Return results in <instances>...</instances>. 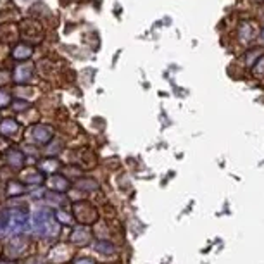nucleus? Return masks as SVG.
I'll list each match as a JSON object with an SVG mask.
<instances>
[{
    "mask_svg": "<svg viewBox=\"0 0 264 264\" xmlns=\"http://www.w3.org/2000/svg\"><path fill=\"white\" fill-rule=\"evenodd\" d=\"M42 181H43V175H42V173H38V171H35V173H31V175L25 176V183L26 185H40Z\"/></svg>",
    "mask_w": 264,
    "mask_h": 264,
    "instance_id": "nucleus-12",
    "label": "nucleus"
},
{
    "mask_svg": "<svg viewBox=\"0 0 264 264\" xmlns=\"http://www.w3.org/2000/svg\"><path fill=\"white\" fill-rule=\"evenodd\" d=\"M74 264H95L92 261V259H86V257H81V259H76Z\"/></svg>",
    "mask_w": 264,
    "mask_h": 264,
    "instance_id": "nucleus-18",
    "label": "nucleus"
},
{
    "mask_svg": "<svg viewBox=\"0 0 264 264\" xmlns=\"http://www.w3.org/2000/svg\"><path fill=\"white\" fill-rule=\"evenodd\" d=\"M78 187L85 188V190H93V188H97V183L93 180H81L78 181Z\"/></svg>",
    "mask_w": 264,
    "mask_h": 264,
    "instance_id": "nucleus-15",
    "label": "nucleus"
},
{
    "mask_svg": "<svg viewBox=\"0 0 264 264\" xmlns=\"http://www.w3.org/2000/svg\"><path fill=\"white\" fill-rule=\"evenodd\" d=\"M262 38H264V31H262Z\"/></svg>",
    "mask_w": 264,
    "mask_h": 264,
    "instance_id": "nucleus-20",
    "label": "nucleus"
},
{
    "mask_svg": "<svg viewBox=\"0 0 264 264\" xmlns=\"http://www.w3.org/2000/svg\"><path fill=\"white\" fill-rule=\"evenodd\" d=\"M56 216H57V219H61L62 223H71V218H69L68 214H62V212H57Z\"/></svg>",
    "mask_w": 264,
    "mask_h": 264,
    "instance_id": "nucleus-17",
    "label": "nucleus"
},
{
    "mask_svg": "<svg viewBox=\"0 0 264 264\" xmlns=\"http://www.w3.org/2000/svg\"><path fill=\"white\" fill-rule=\"evenodd\" d=\"M52 135H54V131L49 128V126H37V128L33 129V139L37 142H40V144H47V142H50Z\"/></svg>",
    "mask_w": 264,
    "mask_h": 264,
    "instance_id": "nucleus-5",
    "label": "nucleus"
},
{
    "mask_svg": "<svg viewBox=\"0 0 264 264\" xmlns=\"http://www.w3.org/2000/svg\"><path fill=\"white\" fill-rule=\"evenodd\" d=\"M35 231L37 235H40L42 238H54L59 235L61 224L57 221V216L52 214V211L49 209H38L35 212Z\"/></svg>",
    "mask_w": 264,
    "mask_h": 264,
    "instance_id": "nucleus-2",
    "label": "nucleus"
},
{
    "mask_svg": "<svg viewBox=\"0 0 264 264\" xmlns=\"http://www.w3.org/2000/svg\"><path fill=\"white\" fill-rule=\"evenodd\" d=\"M90 240V230L85 226H78L73 230V233H71V242L73 243H80V245H85V243H88Z\"/></svg>",
    "mask_w": 264,
    "mask_h": 264,
    "instance_id": "nucleus-4",
    "label": "nucleus"
},
{
    "mask_svg": "<svg viewBox=\"0 0 264 264\" xmlns=\"http://www.w3.org/2000/svg\"><path fill=\"white\" fill-rule=\"evenodd\" d=\"M7 102H9V95L6 92H0V107L7 105Z\"/></svg>",
    "mask_w": 264,
    "mask_h": 264,
    "instance_id": "nucleus-16",
    "label": "nucleus"
},
{
    "mask_svg": "<svg viewBox=\"0 0 264 264\" xmlns=\"http://www.w3.org/2000/svg\"><path fill=\"white\" fill-rule=\"evenodd\" d=\"M95 250H98L100 254H112L114 252V245L111 242H107V240H98V242H95Z\"/></svg>",
    "mask_w": 264,
    "mask_h": 264,
    "instance_id": "nucleus-9",
    "label": "nucleus"
},
{
    "mask_svg": "<svg viewBox=\"0 0 264 264\" xmlns=\"http://www.w3.org/2000/svg\"><path fill=\"white\" fill-rule=\"evenodd\" d=\"M23 250H25V240H23V238H16V240H13V242L9 243V247H7V252H9V255L13 254L14 257L21 255Z\"/></svg>",
    "mask_w": 264,
    "mask_h": 264,
    "instance_id": "nucleus-7",
    "label": "nucleus"
},
{
    "mask_svg": "<svg viewBox=\"0 0 264 264\" xmlns=\"http://www.w3.org/2000/svg\"><path fill=\"white\" fill-rule=\"evenodd\" d=\"M59 168V163L56 159H47V161H42L40 163V169L42 171H54V169Z\"/></svg>",
    "mask_w": 264,
    "mask_h": 264,
    "instance_id": "nucleus-14",
    "label": "nucleus"
},
{
    "mask_svg": "<svg viewBox=\"0 0 264 264\" xmlns=\"http://www.w3.org/2000/svg\"><path fill=\"white\" fill-rule=\"evenodd\" d=\"M50 188L61 194V192H66L69 188V181L66 180L64 176L56 175V176H52V178H50Z\"/></svg>",
    "mask_w": 264,
    "mask_h": 264,
    "instance_id": "nucleus-6",
    "label": "nucleus"
},
{
    "mask_svg": "<svg viewBox=\"0 0 264 264\" xmlns=\"http://www.w3.org/2000/svg\"><path fill=\"white\" fill-rule=\"evenodd\" d=\"M30 230V216L26 209L11 207L0 211V238L11 235H21Z\"/></svg>",
    "mask_w": 264,
    "mask_h": 264,
    "instance_id": "nucleus-1",
    "label": "nucleus"
},
{
    "mask_svg": "<svg viewBox=\"0 0 264 264\" xmlns=\"http://www.w3.org/2000/svg\"><path fill=\"white\" fill-rule=\"evenodd\" d=\"M9 163H11V166H14V168H21L23 164H25V156H23L19 151H11L9 152Z\"/></svg>",
    "mask_w": 264,
    "mask_h": 264,
    "instance_id": "nucleus-8",
    "label": "nucleus"
},
{
    "mask_svg": "<svg viewBox=\"0 0 264 264\" xmlns=\"http://www.w3.org/2000/svg\"><path fill=\"white\" fill-rule=\"evenodd\" d=\"M21 194H25V187H23L21 183H18V181L9 183V187H7V195L16 197V195H21Z\"/></svg>",
    "mask_w": 264,
    "mask_h": 264,
    "instance_id": "nucleus-11",
    "label": "nucleus"
},
{
    "mask_svg": "<svg viewBox=\"0 0 264 264\" xmlns=\"http://www.w3.org/2000/svg\"><path fill=\"white\" fill-rule=\"evenodd\" d=\"M74 209H76V211H81V214L80 212H78V219H80L81 223H93L97 219V212H95V209H93L92 206H90V204H86V202H80V204H76V206H74Z\"/></svg>",
    "mask_w": 264,
    "mask_h": 264,
    "instance_id": "nucleus-3",
    "label": "nucleus"
},
{
    "mask_svg": "<svg viewBox=\"0 0 264 264\" xmlns=\"http://www.w3.org/2000/svg\"><path fill=\"white\" fill-rule=\"evenodd\" d=\"M13 56L16 59H25V57L31 56V49H30V47H25V45H19V47H16Z\"/></svg>",
    "mask_w": 264,
    "mask_h": 264,
    "instance_id": "nucleus-13",
    "label": "nucleus"
},
{
    "mask_svg": "<svg viewBox=\"0 0 264 264\" xmlns=\"http://www.w3.org/2000/svg\"><path fill=\"white\" fill-rule=\"evenodd\" d=\"M16 129H18V123H16L14 119H6L0 126V131L4 133V135H11V133H16Z\"/></svg>",
    "mask_w": 264,
    "mask_h": 264,
    "instance_id": "nucleus-10",
    "label": "nucleus"
},
{
    "mask_svg": "<svg viewBox=\"0 0 264 264\" xmlns=\"http://www.w3.org/2000/svg\"><path fill=\"white\" fill-rule=\"evenodd\" d=\"M0 264H14V262H6V261H0Z\"/></svg>",
    "mask_w": 264,
    "mask_h": 264,
    "instance_id": "nucleus-19",
    "label": "nucleus"
}]
</instances>
